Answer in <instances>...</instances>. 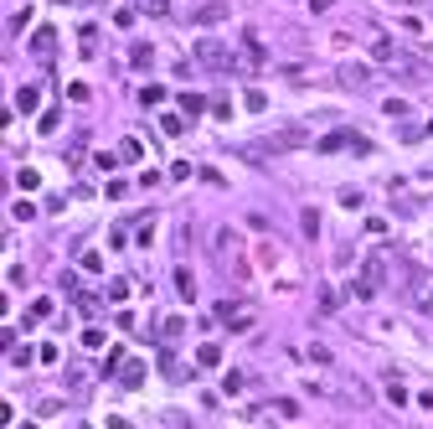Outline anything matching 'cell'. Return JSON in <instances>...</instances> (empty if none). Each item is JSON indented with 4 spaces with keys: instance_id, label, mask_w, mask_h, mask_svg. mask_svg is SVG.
<instances>
[{
    "instance_id": "cell-44",
    "label": "cell",
    "mask_w": 433,
    "mask_h": 429,
    "mask_svg": "<svg viewBox=\"0 0 433 429\" xmlns=\"http://www.w3.org/2000/svg\"><path fill=\"white\" fill-rule=\"evenodd\" d=\"M21 429H36V424H21Z\"/></svg>"
},
{
    "instance_id": "cell-6",
    "label": "cell",
    "mask_w": 433,
    "mask_h": 429,
    "mask_svg": "<svg viewBox=\"0 0 433 429\" xmlns=\"http://www.w3.org/2000/svg\"><path fill=\"white\" fill-rule=\"evenodd\" d=\"M176 295H181V305L196 300V275H191L186 264H176Z\"/></svg>"
},
{
    "instance_id": "cell-42",
    "label": "cell",
    "mask_w": 433,
    "mask_h": 429,
    "mask_svg": "<svg viewBox=\"0 0 433 429\" xmlns=\"http://www.w3.org/2000/svg\"><path fill=\"white\" fill-rule=\"evenodd\" d=\"M418 310H423V316H433V295H423V300H418Z\"/></svg>"
},
{
    "instance_id": "cell-20",
    "label": "cell",
    "mask_w": 433,
    "mask_h": 429,
    "mask_svg": "<svg viewBox=\"0 0 433 429\" xmlns=\"http://www.w3.org/2000/svg\"><path fill=\"white\" fill-rule=\"evenodd\" d=\"M135 243H139V249H150V243H155V223H150V217L135 228Z\"/></svg>"
},
{
    "instance_id": "cell-17",
    "label": "cell",
    "mask_w": 433,
    "mask_h": 429,
    "mask_svg": "<svg viewBox=\"0 0 433 429\" xmlns=\"http://www.w3.org/2000/svg\"><path fill=\"white\" fill-rule=\"evenodd\" d=\"M273 414H279V419H299V404H294V398H273V404H268Z\"/></svg>"
},
{
    "instance_id": "cell-22",
    "label": "cell",
    "mask_w": 433,
    "mask_h": 429,
    "mask_svg": "<svg viewBox=\"0 0 433 429\" xmlns=\"http://www.w3.org/2000/svg\"><path fill=\"white\" fill-rule=\"evenodd\" d=\"M243 388H248L243 372H227V378H222V393H243Z\"/></svg>"
},
{
    "instance_id": "cell-41",
    "label": "cell",
    "mask_w": 433,
    "mask_h": 429,
    "mask_svg": "<svg viewBox=\"0 0 433 429\" xmlns=\"http://www.w3.org/2000/svg\"><path fill=\"white\" fill-rule=\"evenodd\" d=\"M331 6H335V0H310V10H314V16H325Z\"/></svg>"
},
{
    "instance_id": "cell-25",
    "label": "cell",
    "mask_w": 433,
    "mask_h": 429,
    "mask_svg": "<svg viewBox=\"0 0 433 429\" xmlns=\"http://www.w3.org/2000/svg\"><path fill=\"white\" fill-rule=\"evenodd\" d=\"M160 129H165V135H181V129H186V119H181V114H160Z\"/></svg>"
},
{
    "instance_id": "cell-16",
    "label": "cell",
    "mask_w": 433,
    "mask_h": 429,
    "mask_svg": "<svg viewBox=\"0 0 433 429\" xmlns=\"http://www.w3.org/2000/svg\"><path fill=\"white\" fill-rule=\"evenodd\" d=\"M181 109H186V114H202V109H212V99H202V94H181Z\"/></svg>"
},
{
    "instance_id": "cell-11",
    "label": "cell",
    "mask_w": 433,
    "mask_h": 429,
    "mask_svg": "<svg viewBox=\"0 0 433 429\" xmlns=\"http://www.w3.org/2000/svg\"><path fill=\"white\" fill-rule=\"evenodd\" d=\"M299 228H305V238H320V212L305 207V212H299Z\"/></svg>"
},
{
    "instance_id": "cell-38",
    "label": "cell",
    "mask_w": 433,
    "mask_h": 429,
    "mask_svg": "<svg viewBox=\"0 0 433 429\" xmlns=\"http://www.w3.org/2000/svg\"><path fill=\"white\" fill-rule=\"evenodd\" d=\"M77 264H83V269H93V275H98V269H103V254H93V249H88L83 259H77Z\"/></svg>"
},
{
    "instance_id": "cell-14",
    "label": "cell",
    "mask_w": 433,
    "mask_h": 429,
    "mask_svg": "<svg viewBox=\"0 0 433 429\" xmlns=\"http://www.w3.org/2000/svg\"><path fill=\"white\" fill-rule=\"evenodd\" d=\"M212 119H217V124H227V119H232V99H227V94H217V99H212Z\"/></svg>"
},
{
    "instance_id": "cell-24",
    "label": "cell",
    "mask_w": 433,
    "mask_h": 429,
    "mask_svg": "<svg viewBox=\"0 0 433 429\" xmlns=\"http://www.w3.org/2000/svg\"><path fill=\"white\" fill-rule=\"evenodd\" d=\"M57 124H62V114H57V109H47V114H42V124H36V129H42V135H57Z\"/></svg>"
},
{
    "instance_id": "cell-43",
    "label": "cell",
    "mask_w": 433,
    "mask_h": 429,
    "mask_svg": "<svg viewBox=\"0 0 433 429\" xmlns=\"http://www.w3.org/2000/svg\"><path fill=\"white\" fill-rule=\"evenodd\" d=\"M73 6H98V0H73Z\"/></svg>"
},
{
    "instance_id": "cell-2",
    "label": "cell",
    "mask_w": 433,
    "mask_h": 429,
    "mask_svg": "<svg viewBox=\"0 0 433 429\" xmlns=\"http://www.w3.org/2000/svg\"><path fill=\"white\" fill-rule=\"evenodd\" d=\"M382 275H387V259H382V254H372V259L361 264V275L351 279V295H356V300H372V295L382 290Z\"/></svg>"
},
{
    "instance_id": "cell-10",
    "label": "cell",
    "mask_w": 433,
    "mask_h": 429,
    "mask_svg": "<svg viewBox=\"0 0 433 429\" xmlns=\"http://www.w3.org/2000/svg\"><path fill=\"white\" fill-rule=\"evenodd\" d=\"M52 42H57V31H52V26H42V31L31 36V52H36V57H47V52H52Z\"/></svg>"
},
{
    "instance_id": "cell-32",
    "label": "cell",
    "mask_w": 433,
    "mask_h": 429,
    "mask_svg": "<svg viewBox=\"0 0 433 429\" xmlns=\"http://www.w3.org/2000/svg\"><path fill=\"white\" fill-rule=\"evenodd\" d=\"M68 99H73V103H88V99H93V88H88V83H73Z\"/></svg>"
},
{
    "instance_id": "cell-23",
    "label": "cell",
    "mask_w": 433,
    "mask_h": 429,
    "mask_svg": "<svg viewBox=\"0 0 433 429\" xmlns=\"http://www.w3.org/2000/svg\"><path fill=\"white\" fill-rule=\"evenodd\" d=\"M16 181H21V191H36V187H42V176H36L31 166H21V176H16Z\"/></svg>"
},
{
    "instance_id": "cell-28",
    "label": "cell",
    "mask_w": 433,
    "mask_h": 429,
    "mask_svg": "<svg viewBox=\"0 0 433 429\" xmlns=\"http://www.w3.org/2000/svg\"><path fill=\"white\" fill-rule=\"evenodd\" d=\"M392 57H397V47H392V42H377L372 47V62H392Z\"/></svg>"
},
{
    "instance_id": "cell-4",
    "label": "cell",
    "mask_w": 433,
    "mask_h": 429,
    "mask_svg": "<svg viewBox=\"0 0 433 429\" xmlns=\"http://www.w3.org/2000/svg\"><path fill=\"white\" fill-rule=\"evenodd\" d=\"M212 316H217V326H227V331H253V310L248 305H217Z\"/></svg>"
},
{
    "instance_id": "cell-8",
    "label": "cell",
    "mask_w": 433,
    "mask_h": 429,
    "mask_svg": "<svg viewBox=\"0 0 433 429\" xmlns=\"http://www.w3.org/2000/svg\"><path fill=\"white\" fill-rule=\"evenodd\" d=\"M139 103H144V109H160V103H165V88H160V83H144V88H139Z\"/></svg>"
},
{
    "instance_id": "cell-26",
    "label": "cell",
    "mask_w": 433,
    "mask_h": 429,
    "mask_svg": "<svg viewBox=\"0 0 433 429\" xmlns=\"http://www.w3.org/2000/svg\"><path fill=\"white\" fill-rule=\"evenodd\" d=\"M109 300H114V305L129 300V279H114V284H109Z\"/></svg>"
},
{
    "instance_id": "cell-9",
    "label": "cell",
    "mask_w": 433,
    "mask_h": 429,
    "mask_svg": "<svg viewBox=\"0 0 433 429\" xmlns=\"http://www.w3.org/2000/svg\"><path fill=\"white\" fill-rule=\"evenodd\" d=\"M36 103H42V88H31V83H26L21 94H16V109H21V114H31Z\"/></svg>"
},
{
    "instance_id": "cell-30",
    "label": "cell",
    "mask_w": 433,
    "mask_h": 429,
    "mask_svg": "<svg viewBox=\"0 0 433 429\" xmlns=\"http://www.w3.org/2000/svg\"><path fill=\"white\" fill-rule=\"evenodd\" d=\"M361 78H366V68H356V62L346 68V62H340V83H361Z\"/></svg>"
},
{
    "instance_id": "cell-27",
    "label": "cell",
    "mask_w": 433,
    "mask_h": 429,
    "mask_svg": "<svg viewBox=\"0 0 433 429\" xmlns=\"http://www.w3.org/2000/svg\"><path fill=\"white\" fill-rule=\"evenodd\" d=\"M170 176H176V181H191L196 166H191V161H170Z\"/></svg>"
},
{
    "instance_id": "cell-1",
    "label": "cell",
    "mask_w": 433,
    "mask_h": 429,
    "mask_svg": "<svg viewBox=\"0 0 433 429\" xmlns=\"http://www.w3.org/2000/svg\"><path fill=\"white\" fill-rule=\"evenodd\" d=\"M299 145H310V129H305V124H294V129H273L264 145H253L248 155H284V150H299Z\"/></svg>"
},
{
    "instance_id": "cell-34",
    "label": "cell",
    "mask_w": 433,
    "mask_h": 429,
    "mask_svg": "<svg viewBox=\"0 0 433 429\" xmlns=\"http://www.w3.org/2000/svg\"><path fill=\"white\" fill-rule=\"evenodd\" d=\"M387 398H392V404H408V388H402L397 378H392V383H387Z\"/></svg>"
},
{
    "instance_id": "cell-5",
    "label": "cell",
    "mask_w": 433,
    "mask_h": 429,
    "mask_svg": "<svg viewBox=\"0 0 433 429\" xmlns=\"http://www.w3.org/2000/svg\"><path fill=\"white\" fill-rule=\"evenodd\" d=\"M346 145H351V150H372L361 135H346V129H331V135H320V150H325V155H335V150H346Z\"/></svg>"
},
{
    "instance_id": "cell-36",
    "label": "cell",
    "mask_w": 433,
    "mask_h": 429,
    "mask_svg": "<svg viewBox=\"0 0 433 429\" xmlns=\"http://www.w3.org/2000/svg\"><path fill=\"white\" fill-rule=\"evenodd\" d=\"M26 26H31V10H16V16H10V36L26 31Z\"/></svg>"
},
{
    "instance_id": "cell-7",
    "label": "cell",
    "mask_w": 433,
    "mask_h": 429,
    "mask_svg": "<svg viewBox=\"0 0 433 429\" xmlns=\"http://www.w3.org/2000/svg\"><path fill=\"white\" fill-rule=\"evenodd\" d=\"M196 21H202V26H212V21H227V0H206V6L196 10Z\"/></svg>"
},
{
    "instance_id": "cell-3",
    "label": "cell",
    "mask_w": 433,
    "mask_h": 429,
    "mask_svg": "<svg viewBox=\"0 0 433 429\" xmlns=\"http://www.w3.org/2000/svg\"><path fill=\"white\" fill-rule=\"evenodd\" d=\"M196 62H202V68H217V73H238L232 47H227V42H212V36H206V42H196Z\"/></svg>"
},
{
    "instance_id": "cell-13",
    "label": "cell",
    "mask_w": 433,
    "mask_h": 429,
    "mask_svg": "<svg viewBox=\"0 0 433 429\" xmlns=\"http://www.w3.org/2000/svg\"><path fill=\"white\" fill-rule=\"evenodd\" d=\"M129 62H135V68H150V62H155V47L135 42V47H129Z\"/></svg>"
},
{
    "instance_id": "cell-19",
    "label": "cell",
    "mask_w": 433,
    "mask_h": 429,
    "mask_svg": "<svg viewBox=\"0 0 433 429\" xmlns=\"http://www.w3.org/2000/svg\"><path fill=\"white\" fill-rule=\"evenodd\" d=\"M144 16H170V0H135Z\"/></svg>"
},
{
    "instance_id": "cell-15",
    "label": "cell",
    "mask_w": 433,
    "mask_h": 429,
    "mask_svg": "<svg viewBox=\"0 0 433 429\" xmlns=\"http://www.w3.org/2000/svg\"><path fill=\"white\" fill-rule=\"evenodd\" d=\"M31 362H42V352H31V347H16V352H10V368H31Z\"/></svg>"
},
{
    "instance_id": "cell-21",
    "label": "cell",
    "mask_w": 433,
    "mask_h": 429,
    "mask_svg": "<svg viewBox=\"0 0 433 429\" xmlns=\"http://www.w3.org/2000/svg\"><path fill=\"white\" fill-rule=\"evenodd\" d=\"M243 103H248L253 114H264V103H268V99H264V88H248V94H243Z\"/></svg>"
},
{
    "instance_id": "cell-39",
    "label": "cell",
    "mask_w": 433,
    "mask_h": 429,
    "mask_svg": "<svg viewBox=\"0 0 433 429\" xmlns=\"http://www.w3.org/2000/svg\"><path fill=\"white\" fill-rule=\"evenodd\" d=\"M83 347H103V326H88L83 331Z\"/></svg>"
},
{
    "instance_id": "cell-31",
    "label": "cell",
    "mask_w": 433,
    "mask_h": 429,
    "mask_svg": "<svg viewBox=\"0 0 433 429\" xmlns=\"http://www.w3.org/2000/svg\"><path fill=\"white\" fill-rule=\"evenodd\" d=\"M305 357H310V362H320V368H331V347H320V342H314Z\"/></svg>"
},
{
    "instance_id": "cell-29",
    "label": "cell",
    "mask_w": 433,
    "mask_h": 429,
    "mask_svg": "<svg viewBox=\"0 0 433 429\" xmlns=\"http://www.w3.org/2000/svg\"><path fill=\"white\" fill-rule=\"evenodd\" d=\"M139 155H144L139 140H124V145H119V161H139Z\"/></svg>"
},
{
    "instance_id": "cell-18",
    "label": "cell",
    "mask_w": 433,
    "mask_h": 429,
    "mask_svg": "<svg viewBox=\"0 0 433 429\" xmlns=\"http://www.w3.org/2000/svg\"><path fill=\"white\" fill-rule=\"evenodd\" d=\"M26 316H31V321H47V316H52V295H36V300H31V310H26Z\"/></svg>"
},
{
    "instance_id": "cell-33",
    "label": "cell",
    "mask_w": 433,
    "mask_h": 429,
    "mask_svg": "<svg viewBox=\"0 0 433 429\" xmlns=\"http://www.w3.org/2000/svg\"><path fill=\"white\" fill-rule=\"evenodd\" d=\"M139 383H144V362H135V368L124 372V388H139Z\"/></svg>"
},
{
    "instance_id": "cell-35",
    "label": "cell",
    "mask_w": 433,
    "mask_h": 429,
    "mask_svg": "<svg viewBox=\"0 0 433 429\" xmlns=\"http://www.w3.org/2000/svg\"><path fill=\"white\" fill-rule=\"evenodd\" d=\"M181 331H186V321H181V316H170V321H165V342H176Z\"/></svg>"
},
{
    "instance_id": "cell-40",
    "label": "cell",
    "mask_w": 433,
    "mask_h": 429,
    "mask_svg": "<svg viewBox=\"0 0 433 429\" xmlns=\"http://www.w3.org/2000/svg\"><path fill=\"white\" fill-rule=\"evenodd\" d=\"M418 409H423V414H433V388H423V393H418Z\"/></svg>"
},
{
    "instance_id": "cell-37",
    "label": "cell",
    "mask_w": 433,
    "mask_h": 429,
    "mask_svg": "<svg viewBox=\"0 0 433 429\" xmlns=\"http://www.w3.org/2000/svg\"><path fill=\"white\" fill-rule=\"evenodd\" d=\"M114 26H119V31H129V26H135V10H129V6L114 10Z\"/></svg>"
},
{
    "instance_id": "cell-12",
    "label": "cell",
    "mask_w": 433,
    "mask_h": 429,
    "mask_svg": "<svg viewBox=\"0 0 433 429\" xmlns=\"http://www.w3.org/2000/svg\"><path fill=\"white\" fill-rule=\"evenodd\" d=\"M196 362H202V368H217V362H222V347H217V342L196 347Z\"/></svg>"
}]
</instances>
